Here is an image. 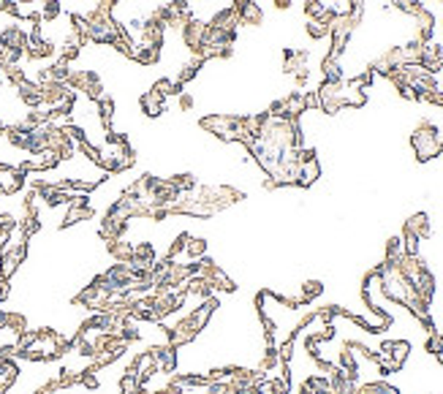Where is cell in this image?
<instances>
[{"label":"cell","mask_w":443,"mask_h":394,"mask_svg":"<svg viewBox=\"0 0 443 394\" xmlns=\"http://www.w3.org/2000/svg\"><path fill=\"white\" fill-rule=\"evenodd\" d=\"M215 299H204L201 305H196L193 310H188L185 315H179V321L172 326V329H166V335H169V346H188L190 340H196V335L207 326V321H210V315H213V310H215Z\"/></svg>","instance_id":"1"},{"label":"cell","mask_w":443,"mask_h":394,"mask_svg":"<svg viewBox=\"0 0 443 394\" xmlns=\"http://www.w3.org/2000/svg\"><path fill=\"white\" fill-rule=\"evenodd\" d=\"M411 147L419 161H430L435 155H443V133L433 123H422L411 136Z\"/></svg>","instance_id":"2"},{"label":"cell","mask_w":443,"mask_h":394,"mask_svg":"<svg viewBox=\"0 0 443 394\" xmlns=\"http://www.w3.org/2000/svg\"><path fill=\"white\" fill-rule=\"evenodd\" d=\"M237 123L239 117L234 115H210V117H201V128L210 131L213 136H218L223 141H234L237 139Z\"/></svg>","instance_id":"3"},{"label":"cell","mask_w":443,"mask_h":394,"mask_svg":"<svg viewBox=\"0 0 443 394\" xmlns=\"http://www.w3.org/2000/svg\"><path fill=\"white\" fill-rule=\"evenodd\" d=\"M204 36H207V25H204V22L190 19V22L182 28V44L190 49V55H193V57H201Z\"/></svg>","instance_id":"4"},{"label":"cell","mask_w":443,"mask_h":394,"mask_svg":"<svg viewBox=\"0 0 443 394\" xmlns=\"http://www.w3.org/2000/svg\"><path fill=\"white\" fill-rule=\"evenodd\" d=\"M152 353H155L158 373H164V375L175 373V367H177V348H175V346H169V343H164V346H152Z\"/></svg>","instance_id":"5"},{"label":"cell","mask_w":443,"mask_h":394,"mask_svg":"<svg viewBox=\"0 0 443 394\" xmlns=\"http://www.w3.org/2000/svg\"><path fill=\"white\" fill-rule=\"evenodd\" d=\"M321 177V164H318V158H315V152H302V161H299V185H313L315 179Z\"/></svg>","instance_id":"6"},{"label":"cell","mask_w":443,"mask_h":394,"mask_svg":"<svg viewBox=\"0 0 443 394\" xmlns=\"http://www.w3.org/2000/svg\"><path fill=\"white\" fill-rule=\"evenodd\" d=\"M210 25L218 28V30H226V33H237V28H239V14H237L234 6H226V8L213 14Z\"/></svg>","instance_id":"7"},{"label":"cell","mask_w":443,"mask_h":394,"mask_svg":"<svg viewBox=\"0 0 443 394\" xmlns=\"http://www.w3.org/2000/svg\"><path fill=\"white\" fill-rule=\"evenodd\" d=\"M239 14V25H248V28H259L264 22V8L253 0V3H245L242 8H237Z\"/></svg>","instance_id":"8"},{"label":"cell","mask_w":443,"mask_h":394,"mask_svg":"<svg viewBox=\"0 0 443 394\" xmlns=\"http://www.w3.org/2000/svg\"><path fill=\"white\" fill-rule=\"evenodd\" d=\"M141 109H144V115H150V117H158V115H164V109H166V98H161L155 90H144V95H141Z\"/></svg>","instance_id":"9"},{"label":"cell","mask_w":443,"mask_h":394,"mask_svg":"<svg viewBox=\"0 0 443 394\" xmlns=\"http://www.w3.org/2000/svg\"><path fill=\"white\" fill-rule=\"evenodd\" d=\"M405 231H408V234H413L416 239H427V237H430V218H427L424 213H419V215L408 218L405 220Z\"/></svg>","instance_id":"10"},{"label":"cell","mask_w":443,"mask_h":394,"mask_svg":"<svg viewBox=\"0 0 443 394\" xmlns=\"http://www.w3.org/2000/svg\"><path fill=\"white\" fill-rule=\"evenodd\" d=\"M308 36L311 39H329V22H321V19H308Z\"/></svg>","instance_id":"11"},{"label":"cell","mask_w":443,"mask_h":394,"mask_svg":"<svg viewBox=\"0 0 443 394\" xmlns=\"http://www.w3.org/2000/svg\"><path fill=\"white\" fill-rule=\"evenodd\" d=\"M177 95H179V109H182V112H188V109L193 106V98H190L185 90H182V92H177Z\"/></svg>","instance_id":"12"},{"label":"cell","mask_w":443,"mask_h":394,"mask_svg":"<svg viewBox=\"0 0 443 394\" xmlns=\"http://www.w3.org/2000/svg\"><path fill=\"white\" fill-rule=\"evenodd\" d=\"M275 6H277V8H288V6H291V0H275Z\"/></svg>","instance_id":"13"},{"label":"cell","mask_w":443,"mask_h":394,"mask_svg":"<svg viewBox=\"0 0 443 394\" xmlns=\"http://www.w3.org/2000/svg\"><path fill=\"white\" fill-rule=\"evenodd\" d=\"M348 6H351V8H356V6H364V0H348Z\"/></svg>","instance_id":"14"},{"label":"cell","mask_w":443,"mask_h":394,"mask_svg":"<svg viewBox=\"0 0 443 394\" xmlns=\"http://www.w3.org/2000/svg\"><path fill=\"white\" fill-rule=\"evenodd\" d=\"M438 362H441V364H443V351H441V353H438Z\"/></svg>","instance_id":"15"}]
</instances>
